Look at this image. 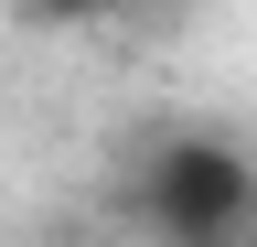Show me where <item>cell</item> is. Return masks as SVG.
<instances>
[{
	"mask_svg": "<svg viewBox=\"0 0 257 247\" xmlns=\"http://www.w3.org/2000/svg\"><path fill=\"white\" fill-rule=\"evenodd\" d=\"M128 215L161 247H246L257 236V150L236 129H161L128 172Z\"/></svg>",
	"mask_w": 257,
	"mask_h": 247,
	"instance_id": "cell-1",
	"label": "cell"
},
{
	"mask_svg": "<svg viewBox=\"0 0 257 247\" xmlns=\"http://www.w3.org/2000/svg\"><path fill=\"white\" fill-rule=\"evenodd\" d=\"M32 247H96V236H32Z\"/></svg>",
	"mask_w": 257,
	"mask_h": 247,
	"instance_id": "cell-2",
	"label": "cell"
}]
</instances>
